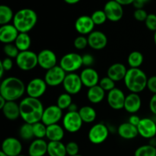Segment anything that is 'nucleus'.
I'll list each match as a JSON object with an SVG mask.
<instances>
[{
    "mask_svg": "<svg viewBox=\"0 0 156 156\" xmlns=\"http://www.w3.org/2000/svg\"><path fill=\"white\" fill-rule=\"evenodd\" d=\"M20 115L24 123L34 124L41 121L44 108L40 99L26 97L19 103Z\"/></svg>",
    "mask_w": 156,
    "mask_h": 156,
    "instance_id": "1",
    "label": "nucleus"
},
{
    "mask_svg": "<svg viewBox=\"0 0 156 156\" xmlns=\"http://www.w3.org/2000/svg\"><path fill=\"white\" fill-rule=\"evenodd\" d=\"M26 92V85L21 79L10 76L3 79L0 85V96L7 101H16Z\"/></svg>",
    "mask_w": 156,
    "mask_h": 156,
    "instance_id": "2",
    "label": "nucleus"
},
{
    "mask_svg": "<svg viewBox=\"0 0 156 156\" xmlns=\"http://www.w3.org/2000/svg\"><path fill=\"white\" fill-rule=\"evenodd\" d=\"M37 18L34 10L24 8L15 12L12 24L19 33H28L37 24Z\"/></svg>",
    "mask_w": 156,
    "mask_h": 156,
    "instance_id": "3",
    "label": "nucleus"
},
{
    "mask_svg": "<svg viewBox=\"0 0 156 156\" xmlns=\"http://www.w3.org/2000/svg\"><path fill=\"white\" fill-rule=\"evenodd\" d=\"M148 79L146 73L140 68H129L123 82L126 88L131 93L140 94L147 88Z\"/></svg>",
    "mask_w": 156,
    "mask_h": 156,
    "instance_id": "4",
    "label": "nucleus"
},
{
    "mask_svg": "<svg viewBox=\"0 0 156 156\" xmlns=\"http://www.w3.org/2000/svg\"><path fill=\"white\" fill-rule=\"evenodd\" d=\"M15 63L22 71H30L38 66L37 54L30 50L20 52L15 59Z\"/></svg>",
    "mask_w": 156,
    "mask_h": 156,
    "instance_id": "5",
    "label": "nucleus"
},
{
    "mask_svg": "<svg viewBox=\"0 0 156 156\" xmlns=\"http://www.w3.org/2000/svg\"><path fill=\"white\" fill-rule=\"evenodd\" d=\"M59 66L66 73H75L83 66L82 56L77 53H66L61 58Z\"/></svg>",
    "mask_w": 156,
    "mask_h": 156,
    "instance_id": "6",
    "label": "nucleus"
},
{
    "mask_svg": "<svg viewBox=\"0 0 156 156\" xmlns=\"http://www.w3.org/2000/svg\"><path fill=\"white\" fill-rule=\"evenodd\" d=\"M109 133V129L105 123H98L91 126V128L88 131V140L92 144H101L108 138Z\"/></svg>",
    "mask_w": 156,
    "mask_h": 156,
    "instance_id": "7",
    "label": "nucleus"
},
{
    "mask_svg": "<svg viewBox=\"0 0 156 156\" xmlns=\"http://www.w3.org/2000/svg\"><path fill=\"white\" fill-rule=\"evenodd\" d=\"M83 121L79 114V111H68L62 117V126L64 129L70 133H75L82 128Z\"/></svg>",
    "mask_w": 156,
    "mask_h": 156,
    "instance_id": "8",
    "label": "nucleus"
},
{
    "mask_svg": "<svg viewBox=\"0 0 156 156\" xmlns=\"http://www.w3.org/2000/svg\"><path fill=\"white\" fill-rule=\"evenodd\" d=\"M47 84L41 78H34L26 85V93L28 97L39 99L45 94Z\"/></svg>",
    "mask_w": 156,
    "mask_h": 156,
    "instance_id": "9",
    "label": "nucleus"
},
{
    "mask_svg": "<svg viewBox=\"0 0 156 156\" xmlns=\"http://www.w3.org/2000/svg\"><path fill=\"white\" fill-rule=\"evenodd\" d=\"M62 85L66 92L71 95L80 92L83 86L80 76L75 73H67Z\"/></svg>",
    "mask_w": 156,
    "mask_h": 156,
    "instance_id": "10",
    "label": "nucleus"
},
{
    "mask_svg": "<svg viewBox=\"0 0 156 156\" xmlns=\"http://www.w3.org/2000/svg\"><path fill=\"white\" fill-rule=\"evenodd\" d=\"M66 74L60 66L56 65L46 72L44 79L48 86L56 87L62 84Z\"/></svg>",
    "mask_w": 156,
    "mask_h": 156,
    "instance_id": "11",
    "label": "nucleus"
},
{
    "mask_svg": "<svg viewBox=\"0 0 156 156\" xmlns=\"http://www.w3.org/2000/svg\"><path fill=\"white\" fill-rule=\"evenodd\" d=\"M104 12L106 14L108 20L112 22L120 21L123 16V5L119 4L115 0H109L104 6Z\"/></svg>",
    "mask_w": 156,
    "mask_h": 156,
    "instance_id": "12",
    "label": "nucleus"
},
{
    "mask_svg": "<svg viewBox=\"0 0 156 156\" xmlns=\"http://www.w3.org/2000/svg\"><path fill=\"white\" fill-rule=\"evenodd\" d=\"M62 117V110L60 109L57 105H50L44 108L41 122H43L47 126H50L57 124Z\"/></svg>",
    "mask_w": 156,
    "mask_h": 156,
    "instance_id": "13",
    "label": "nucleus"
},
{
    "mask_svg": "<svg viewBox=\"0 0 156 156\" xmlns=\"http://www.w3.org/2000/svg\"><path fill=\"white\" fill-rule=\"evenodd\" d=\"M38 66L41 69L49 70L56 66L57 63V57L53 50L44 49L37 53Z\"/></svg>",
    "mask_w": 156,
    "mask_h": 156,
    "instance_id": "14",
    "label": "nucleus"
},
{
    "mask_svg": "<svg viewBox=\"0 0 156 156\" xmlns=\"http://www.w3.org/2000/svg\"><path fill=\"white\" fill-rule=\"evenodd\" d=\"M126 95L121 89L115 88L108 92L107 94V101L108 105L112 109L119 111L124 108Z\"/></svg>",
    "mask_w": 156,
    "mask_h": 156,
    "instance_id": "15",
    "label": "nucleus"
},
{
    "mask_svg": "<svg viewBox=\"0 0 156 156\" xmlns=\"http://www.w3.org/2000/svg\"><path fill=\"white\" fill-rule=\"evenodd\" d=\"M1 151L8 156H18L21 155L22 144L18 139L7 137L2 143Z\"/></svg>",
    "mask_w": 156,
    "mask_h": 156,
    "instance_id": "16",
    "label": "nucleus"
},
{
    "mask_svg": "<svg viewBox=\"0 0 156 156\" xmlns=\"http://www.w3.org/2000/svg\"><path fill=\"white\" fill-rule=\"evenodd\" d=\"M139 135L143 138L151 140L156 136V123L152 119L149 117L141 118L140 123L137 126Z\"/></svg>",
    "mask_w": 156,
    "mask_h": 156,
    "instance_id": "17",
    "label": "nucleus"
},
{
    "mask_svg": "<svg viewBox=\"0 0 156 156\" xmlns=\"http://www.w3.org/2000/svg\"><path fill=\"white\" fill-rule=\"evenodd\" d=\"M88 46L94 50H101L108 45V37L106 34L100 30H94L87 37Z\"/></svg>",
    "mask_w": 156,
    "mask_h": 156,
    "instance_id": "18",
    "label": "nucleus"
},
{
    "mask_svg": "<svg viewBox=\"0 0 156 156\" xmlns=\"http://www.w3.org/2000/svg\"><path fill=\"white\" fill-rule=\"evenodd\" d=\"M94 23L93 22L91 16L82 15L76 19L75 22V29L80 35H88L94 31Z\"/></svg>",
    "mask_w": 156,
    "mask_h": 156,
    "instance_id": "19",
    "label": "nucleus"
},
{
    "mask_svg": "<svg viewBox=\"0 0 156 156\" xmlns=\"http://www.w3.org/2000/svg\"><path fill=\"white\" fill-rule=\"evenodd\" d=\"M79 76L84 86L88 88L98 85L100 82L98 73L91 67H85Z\"/></svg>",
    "mask_w": 156,
    "mask_h": 156,
    "instance_id": "20",
    "label": "nucleus"
},
{
    "mask_svg": "<svg viewBox=\"0 0 156 156\" xmlns=\"http://www.w3.org/2000/svg\"><path fill=\"white\" fill-rule=\"evenodd\" d=\"M19 32L13 24L1 25L0 27V41L4 44L15 43Z\"/></svg>",
    "mask_w": 156,
    "mask_h": 156,
    "instance_id": "21",
    "label": "nucleus"
},
{
    "mask_svg": "<svg viewBox=\"0 0 156 156\" xmlns=\"http://www.w3.org/2000/svg\"><path fill=\"white\" fill-rule=\"evenodd\" d=\"M142 107V99L139 94L129 93L126 95L124 108L123 109L129 114H135L138 112Z\"/></svg>",
    "mask_w": 156,
    "mask_h": 156,
    "instance_id": "22",
    "label": "nucleus"
},
{
    "mask_svg": "<svg viewBox=\"0 0 156 156\" xmlns=\"http://www.w3.org/2000/svg\"><path fill=\"white\" fill-rule=\"evenodd\" d=\"M127 69L125 65L120 62H116L109 66L107 71V76L111 78L115 82H120L124 79L127 73Z\"/></svg>",
    "mask_w": 156,
    "mask_h": 156,
    "instance_id": "23",
    "label": "nucleus"
},
{
    "mask_svg": "<svg viewBox=\"0 0 156 156\" xmlns=\"http://www.w3.org/2000/svg\"><path fill=\"white\" fill-rule=\"evenodd\" d=\"M48 143L44 139H36L30 143L28 147V156H44L47 154Z\"/></svg>",
    "mask_w": 156,
    "mask_h": 156,
    "instance_id": "24",
    "label": "nucleus"
},
{
    "mask_svg": "<svg viewBox=\"0 0 156 156\" xmlns=\"http://www.w3.org/2000/svg\"><path fill=\"white\" fill-rule=\"evenodd\" d=\"M117 133L124 140H133L139 135L137 126H133L128 121L121 123L118 126Z\"/></svg>",
    "mask_w": 156,
    "mask_h": 156,
    "instance_id": "25",
    "label": "nucleus"
},
{
    "mask_svg": "<svg viewBox=\"0 0 156 156\" xmlns=\"http://www.w3.org/2000/svg\"><path fill=\"white\" fill-rule=\"evenodd\" d=\"M3 115L9 120H15L21 117L20 115L19 104L16 101H7L4 108L2 110Z\"/></svg>",
    "mask_w": 156,
    "mask_h": 156,
    "instance_id": "26",
    "label": "nucleus"
},
{
    "mask_svg": "<svg viewBox=\"0 0 156 156\" xmlns=\"http://www.w3.org/2000/svg\"><path fill=\"white\" fill-rule=\"evenodd\" d=\"M64 135H65V129L63 126H61L58 123L47 126L46 137L48 139L49 142L61 141L63 139Z\"/></svg>",
    "mask_w": 156,
    "mask_h": 156,
    "instance_id": "27",
    "label": "nucleus"
},
{
    "mask_svg": "<svg viewBox=\"0 0 156 156\" xmlns=\"http://www.w3.org/2000/svg\"><path fill=\"white\" fill-rule=\"evenodd\" d=\"M105 92L106 91L100 85H98L88 88L87 91V98L91 103L96 105L101 103L105 99Z\"/></svg>",
    "mask_w": 156,
    "mask_h": 156,
    "instance_id": "28",
    "label": "nucleus"
},
{
    "mask_svg": "<svg viewBox=\"0 0 156 156\" xmlns=\"http://www.w3.org/2000/svg\"><path fill=\"white\" fill-rule=\"evenodd\" d=\"M47 154L49 156H67L66 145L61 141L49 142Z\"/></svg>",
    "mask_w": 156,
    "mask_h": 156,
    "instance_id": "29",
    "label": "nucleus"
},
{
    "mask_svg": "<svg viewBox=\"0 0 156 156\" xmlns=\"http://www.w3.org/2000/svg\"><path fill=\"white\" fill-rule=\"evenodd\" d=\"M79 114L83 123H91L97 118V112L91 106H83L79 110Z\"/></svg>",
    "mask_w": 156,
    "mask_h": 156,
    "instance_id": "30",
    "label": "nucleus"
},
{
    "mask_svg": "<svg viewBox=\"0 0 156 156\" xmlns=\"http://www.w3.org/2000/svg\"><path fill=\"white\" fill-rule=\"evenodd\" d=\"M14 44L20 52L27 51L31 46V38L28 33H19Z\"/></svg>",
    "mask_w": 156,
    "mask_h": 156,
    "instance_id": "31",
    "label": "nucleus"
},
{
    "mask_svg": "<svg viewBox=\"0 0 156 156\" xmlns=\"http://www.w3.org/2000/svg\"><path fill=\"white\" fill-rule=\"evenodd\" d=\"M14 16H15V13L9 5H2L0 6V24L1 25L10 24L11 21H13Z\"/></svg>",
    "mask_w": 156,
    "mask_h": 156,
    "instance_id": "32",
    "label": "nucleus"
},
{
    "mask_svg": "<svg viewBox=\"0 0 156 156\" xmlns=\"http://www.w3.org/2000/svg\"><path fill=\"white\" fill-rule=\"evenodd\" d=\"M144 61V56L140 51H133L129 54L127 63L129 68H140Z\"/></svg>",
    "mask_w": 156,
    "mask_h": 156,
    "instance_id": "33",
    "label": "nucleus"
},
{
    "mask_svg": "<svg viewBox=\"0 0 156 156\" xmlns=\"http://www.w3.org/2000/svg\"><path fill=\"white\" fill-rule=\"evenodd\" d=\"M134 156H156V147L150 144L143 145L136 149Z\"/></svg>",
    "mask_w": 156,
    "mask_h": 156,
    "instance_id": "34",
    "label": "nucleus"
},
{
    "mask_svg": "<svg viewBox=\"0 0 156 156\" xmlns=\"http://www.w3.org/2000/svg\"><path fill=\"white\" fill-rule=\"evenodd\" d=\"M19 136L21 139L25 141H28L34 138L32 124L24 123V124L21 125L19 129Z\"/></svg>",
    "mask_w": 156,
    "mask_h": 156,
    "instance_id": "35",
    "label": "nucleus"
},
{
    "mask_svg": "<svg viewBox=\"0 0 156 156\" xmlns=\"http://www.w3.org/2000/svg\"><path fill=\"white\" fill-rule=\"evenodd\" d=\"M73 103V98L71 94L65 92L59 94L56 101V105L59 107L62 111L66 109H68L70 105Z\"/></svg>",
    "mask_w": 156,
    "mask_h": 156,
    "instance_id": "36",
    "label": "nucleus"
},
{
    "mask_svg": "<svg viewBox=\"0 0 156 156\" xmlns=\"http://www.w3.org/2000/svg\"><path fill=\"white\" fill-rule=\"evenodd\" d=\"M32 126H33V132L34 138L44 139V137H46L47 126L43 122H37L34 124H32Z\"/></svg>",
    "mask_w": 156,
    "mask_h": 156,
    "instance_id": "37",
    "label": "nucleus"
},
{
    "mask_svg": "<svg viewBox=\"0 0 156 156\" xmlns=\"http://www.w3.org/2000/svg\"><path fill=\"white\" fill-rule=\"evenodd\" d=\"M91 18L95 25H102L106 22L108 18L104 10H96L91 14Z\"/></svg>",
    "mask_w": 156,
    "mask_h": 156,
    "instance_id": "38",
    "label": "nucleus"
},
{
    "mask_svg": "<svg viewBox=\"0 0 156 156\" xmlns=\"http://www.w3.org/2000/svg\"><path fill=\"white\" fill-rule=\"evenodd\" d=\"M3 52L5 54L6 57L11 58V59H16L20 53L15 44H5L3 47Z\"/></svg>",
    "mask_w": 156,
    "mask_h": 156,
    "instance_id": "39",
    "label": "nucleus"
},
{
    "mask_svg": "<svg viewBox=\"0 0 156 156\" xmlns=\"http://www.w3.org/2000/svg\"><path fill=\"white\" fill-rule=\"evenodd\" d=\"M99 85L105 90V91L109 92L110 91L115 88V82L114 80L109 78L108 76H105V77L101 78L99 82Z\"/></svg>",
    "mask_w": 156,
    "mask_h": 156,
    "instance_id": "40",
    "label": "nucleus"
},
{
    "mask_svg": "<svg viewBox=\"0 0 156 156\" xmlns=\"http://www.w3.org/2000/svg\"><path fill=\"white\" fill-rule=\"evenodd\" d=\"M73 44H74V47H76L77 50H84V49H85L88 46V38L85 36H83V35L78 36L74 40Z\"/></svg>",
    "mask_w": 156,
    "mask_h": 156,
    "instance_id": "41",
    "label": "nucleus"
},
{
    "mask_svg": "<svg viewBox=\"0 0 156 156\" xmlns=\"http://www.w3.org/2000/svg\"><path fill=\"white\" fill-rule=\"evenodd\" d=\"M66 149L67 155L69 156H76L79 155V146L77 143L76 142H69L66 145Z\"/></svg>",
    "mask_w": 156,
    "mask_h": 156,
    "instance_id": "42",
    "label": "nucleus"
},
{
    "mask_svg": "<svg viewBox=\"0 0 156 156\" xmlns=\"http://www.w3.org/2000/svg\"><path fill=\"white\" fill-rule=\"evenodd\" d=\"M145 25L150 31H156V14L151 13L148 15L145 21Z\"/></svg>",
    "mask_w": 156,
    "mask_h": 156,
    "instance_id": "43",
    "label": "nucleus"
},
{
    "mask_svg": "<svg viewBox=\"0 0 156 156\" xmlns=\"http://www.w3.org/2000/svg\"><path fill=\"white\" fill-rule=\"evenodd\" d=\"M148 15L149 14L144 9H136L133 12L134 18L138 21H144L145 22L146 19L147 18Z\"/></svg>",
    "mask_w": 156,
    "mask_h": 156,
    "instance_id": "44",
    "label": "nucleus"
},
{
    "mask_svg": "<svg viewBox=\"0 0 156 156\" xmlns=\"http://www.w3.org/2000/svg\"><path fill=\"white\" fill-rule=\"evenodd\" d=\"M147 88L152 94H156V76H151L148 79Z\"/></svg>",
    "mask_w": 156,
    "mask_h": 156,
    "instance_id": "45",
    "label": "nucleus"
},
{
    "mask_svg": "<svg viewBox=\"0 0 156 156\" xmlns=\"http://www.w3.org/2000/svg\"><path fill=\"white\" fill-rule=\"evenodd\" d=\"M0 65L3 67V69H4L5 72L10 71L12 69V67H13V61H12V59H11V58L5 57L2 60L0 61Z\"/></svg>",
    "mask_w": 156,
    "mask_h": 156,
    "instance_id": "46",
    "label": "nucleus"
},
{
    "mask_svg": "<svg viewBox=\"0 0 156 156\" xmlns=\"http://www.w3.org/2000/svg\"><path fill=\"white\" fill-rule=\"evenodd\" d=\"M94 56L90 54V53H85V55L82 56V63L85 66L91 67L94 64Z\"/></svg>",
    "mask_w": 156,
    "mask_h": 156,
    "instance_id": "47",
    "label": "nucleus"
},
{
    "mask_svg": "<svg viewBox=\"0 0 156 156\" xmlns=\"http://www.w3.org/2000/svg\"><path fill=\"white\" fill-rule=\"evenodd\" d=\"M149 107L151 112H152L154 115H156V94H153L152 97L150 98Z\"/></svg>",
    "mask_w": 156,
    "mask_h": 156,
    "instance_id": "48",
    "label": "nucleus"
},
{
    "mask_svg": "<svg viewBox=\"0 0 156 156\" xmlns=\"http://www.w3.org/2000/svg\"><path fill=\"white\" fill-rule=\"evenodd\" d=\"M151 0H135V2H133V5L134 6L136 9H143L144 6L146 5L147 3H149Z\"/></svg>",
    "mask_w": 156,
    "mask_h": 156,
    "instance_id": "49",
    "label": "nucleus"
},
{
    "mask_svg": "<svg viewBox=\"0 0 156 156\" xmlns=\"http://www.w3.org/2000/svg\"><path fill=\"white\" fill-rule=\"evenodd\" d=\"M140 120H141V118H140L139 116L135 115V114L131 115L130 117H129V119H128V122H129V123H131L132 125H133V126H138Z\"/></svg>",
    "mask_w": 156,
    "mask_h": 156,
    "instance_id": "50",
    "label": "nucleus"
},
{
    "mask_svg": "<svg viewBox=\"0 0 156 156\" xmlns=\"http://www.w3.org/2000/svg\"><path fill=\"white\" fill-rule=\"evenodd\" d=\"M116 2L120 4L121 5H133L135 0H115Z\"/></svg>",
    "mask_w": 156,
    "mask_h": 156,
    "instance_id": "51",
    "label": "nucleus"
},
{
    "mask_svg": "<svg viewBox=\"0 0 156 156\" xmlns=\"http://www.w3.org/2000/svg\"><path fill=\"white\" fill-rule=\"evenodd\" d=\"M79 108H78V106L76 104L72 103V105H70L69 108H68V111H73V112H76V111H79Z\"/></svg>",
    "mask_w": 156,
    "mask_h": 156,
    "instance_id": "52",
    "label": "nucleus"
},
{
    "mask_svg": "<svg viewBox=\"0 0 156 156\" xmlns=\"http://www.w3.org/2000/svg\"><path fill=\"white\" fill-rule=\"evenodd\" d=\"M6 102H7V101H6L3 97L0 96V109L2 110V108H4Z\"/></svg>",
    "mask_w": 156,
    "mask_h": 156,
    "instance_id": "53",
    "label": "nucleus"
},
{
    "mask_svg": "<svg viewBox=\"0 0 156 156\" xmlns=\"http://www.w3.org/2000/svg\"><path fill=\"white\" fill-rule=\"evenodd\" d=\"M66 4L69 5H76L79 3L81 0H63Z\"/></svg>",
    "mask_w": 156,
    "mask_h": 156,
    "instance_id": "54",
    "label": "nucleus"
},
{
    "mask_svg": "<svg viewBox=\"0 0 156 156\" xmlns=\"http://www.w3.org/2000/svg\"><path fill=\"white\" fill-rule=\"evenodd\" d=\"M149 144L151 145V146H153L156 147V139L155 138H152L150 140V142H149Z\"/></svg>",
    "mask_w": 156,
    "mask_h": 156,
    "instance_id": "55",
    "label": "nucleus"
},
{
    "mask_svg": "<svg viewBox=\"0 0 156 156\" xmlns=\"http://www.w3.org/2000/svg\"><path fill=\"white\" fill-rule=\"evenodd\" d=\"M153 40H154V43H155V46H156V31H155V32H154Z\"/></svg>",
    "mask_w": 156,
    "mask_h": 156,
    "instance_id": "56",
    "label": "nucleus"
},
{
    "mask_svg": "<svg viewBox=\"0 0 156 156\" xmlns=\"http://www.w3.org/2000/svg\"><path fill=\"white\" fill-rule=\"evenodd\" d=\"M0 156H8V155H6V154H5L4 152H2V151H1V152H0Z\"/></svg>",
    "mask_w": 156,
    "mask_h": 156,
    "instance_id": "57",
    "label": "nucleus"
},
{
    "mask_svg": "<svg viewBox=\"0 0 156 156\" xmlns=\"http://www.w3.org/2000/svg\"><path fill=\"white\" fill-rule=\"evenodd\" d=\"M76 156H83V155H79H79H76Z\"/></svg>",
    "mask_w": 156,
    "mask_h": 156,
    "instance_id": "58",
    "label": "nucleus"
},
{
    "mask_svg": "<svg viewBox=\"0 0 156 156\" xmlns=\"http://www.w3.org/2000/svg\"><path fill=\"white\" fill-rule=\"evenodd\" d=\"M18 156H26V155H18Z\"/></svg>",
    "mask_w": 156,
    "mask_h": 156,
    "instance_id": "59",
    "label": "nucleus"
}]
</instances>
